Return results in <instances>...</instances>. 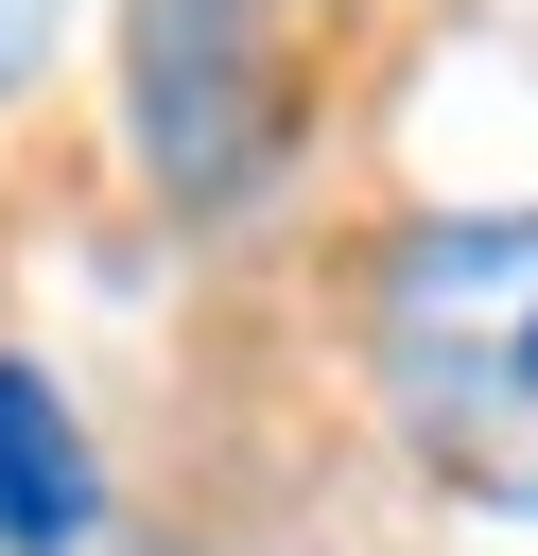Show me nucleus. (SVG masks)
Returning a JSON list of instances; mask_svg holds the SVG:
<instances>
[{"mask_svg": "<svg viewBox=\"0 0 538 556\" xmlns=\"http://www.w3.org/2000/svg\"><path fill=\"white\" fill-rule=\"evenodd\" d=\"M330 35L347 0H139L121 17V139L174 208H243L312 104H330Z\"/></svg>", "mask_w": 538, "mask_h": 556, "instance_id": "nucleus-2", "label": "nucleus"}, {"mask_svg": "<svg viewBox=\"0 0 538 556\" xmlns=\"http://www.w3.org/2000/svg\"><path fill=\"white\" fill-rule=\"evenodd\" d=\"M364 365L434 486H469L486 521H538V208L399 226V261L364 295Z\"/></svg>", "mask_w": 538, "mask_h": 556, "instance_id": "nucleus-1", "label": "nucleus"}, {"mask_svg": "<svg viewBox=\"0 0 538 556\" xmlns=\"http://www.w3.org/2000/svg\"><path fill=\"white\" fill-rule=\"evenodd\" d=\"M0 539L17 556H87L104 539V452L35 365H0Z\"/></svg>", "mask_w": 538, "mask_h": 556, "instance_id": "nucleus-3", "label": "nucleus"}, {"mask_svg": "<svg viewBox=\"0 0 538 556\" xmlns=\"http://www.w3.org/2000/svg\"><path fill=\"white\" fill-rule=\"evenodd\" d=\"M69 17H87V0H0V87H35V70L69 52Z\"/></svg>", "mask_w": 538, "mask_h": 556, "instance_id": "nucleus-4", "label": "nucleus"}]
</instances>
